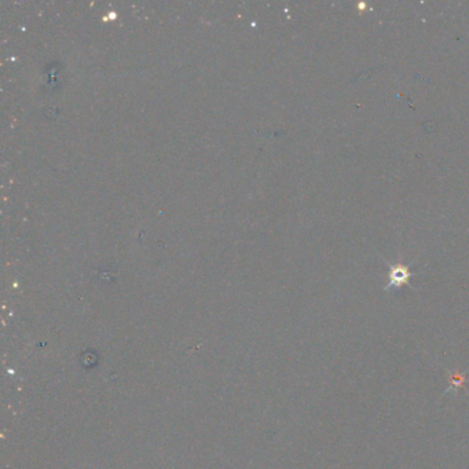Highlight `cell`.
I'll list each match as a JSON object with an SVG mask.
<instances>
[{
	"mask_svg": "<svg viewBox=\"0 0 469 469\" xmlns=\"http://www.w3.org/2000/svg\"><path fill=\"white\" fill-rule=\"evenodd\" d=\"M451 380H453V386L450 387L449 391L448 392L451 391V390H457V388H458V387H460V386L464 383L465 377H464L463 374H457V376H454Z\"/></svg>",
	"mask_w": 469,
	"mask_h": 469,
	"instance_id": "cell-1",
	"label": "cell"
}]
</instances>
